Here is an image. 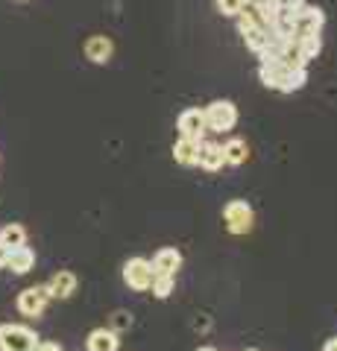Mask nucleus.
Masks as SVG:
<instances>
[{"mask_svg": "<svg viewBox=\"0 0 337 351\" xmlns=\"http://www.w3.org/2000/svg\"><path fill=\"white\" fill-rule=\"evenodd\" d=\"M202 114H205V129L217 132V135L232 132L237 123V106L232 100H214L202 108Z\"/></svg>", "mask_w": 337, "mask_h": 351, "instance_id": "obj_1", "label": "nucleus"}, {"mask_svg": "<svg viewBox=\"0 0 337 351\" xmlns=\"http://www.w3.org/2000/svg\"><path fill=\"white\" fill-rule=\"evenodd\" d=\"M38 348V337L30 325H0V351H36Z\"/></svg>", "mask_w": 337, "mask_h": 351, "instance_id": "obj_2", "label": "nucleus"}, {"mask_svg": "<svg viewBox=\"0 0 337 351\" xmlns=\"http://www.w3.org/2000/svg\"><path fill=\"white\" fill-rule=\"evenodd\" d=\"M223 223H226V232L229 234H246L253 232V223H255V214H253V205L246 199H229L223 208Z\"/></svg>", "mask_w": 337, "mask_h": 351, "instance_id": "obj_3", "label": "nucleus"}, {"mask_svg": "<svg viewBox=\"0 0 337 351\" xmlns=\"http://www.w3.org/2000/svg\"><path fill=\"white\" fill-rule=\"evenodd\" d=\"M153 263H150L147 258H129L124 263V284L129 290L135 293H147L150 284H153Z\"/></svg>", "mask_w": 337, "mask_h": 351, "instance_id": "obj_4", "label": "nucleus"}, {"mask_svg": "<svg viewBox=\"0 0 337 351\" xmlns=\"http://www.w3.org/2000/svg\"><path fill=\"white\" fill-rule=\"evenodd\" d=\"M325 27V12L320 6H311V3H299L297 12H293V38L299 36H311V32H323Z\"/></svg>", "mask_w": 337, "mask_h": 351, "instance_id": "obj_5", "label": "nucleus"}, {"mask_svg": "<svg viewBox=\"0 0 337 351\" xmlns=\"http://www.w3.org/2000/svg\"><path fill=\"white\" fill-rule=\"evenodd\" d=\"M50 302V293L45 284H38V287H27L24 293H18V311L30 316V319H36V316L45 313V307Z\"/></svg>", "mask_w": 337, "mask_h": 351, "instance_id": "obj_6", "label": "nucleus"}, {"mask_svg": "<svg viewBox=\"0 0 337 351\" xmlns=\"http://www.w3.org/2000/svg\"><path fill=\"white\" fill-rule=\"evenodd\" d=\"M176 129H179V138H191V141H202L205 129V114L202 108H185L176 120Z\"/></svg>", "mask_w": 337, "mask_h": 351, "instance_id": "obj_7", "label": "nucleus"}, {"mask_svg": "<svg viewBox=\"0 0 337 351\" xmlns=\"http://www.w3.org/2000/svg\"><path fill=\"white\" fill-rule=\"evenodd\" d=\"M197 167H202L205 173H220L226 167L223 144H217V141H200V161H197Z\"/></svg>", "mask_w": 337, "mask_h": 351, "instance_id": "obj_8", "label": "nucleus"}, {"mask_svg": "<svg viewBox=\"0 0 337 351\" xmlns=\"http://www.w3.org/2000/svg\"><path fill=\"white\" fill-rule=\"evenodd\" d=\"M153 263V272L156 276H176L179 267H182V252L173 249V246H165L156 252V258L150 261Z\"/></svg>", "mask_w": 337, "mask_h": 351, "instance_id": "obj_9", "label": "nucleus"}, {"mask_svg": "<svg viewBox=\"0 0 337 351\" xmlns=\"http://www.w3.org/2000/svg\"><path fill=\"white\" fill-rule=\"evenodd\" d=\"M45 287L50 293V299H71V295L77 293V276H73L71 269H59Z\"/></svg>", "mask_w": 337, "mask_h": 351, "instance_id": "obj_10", "label": "nucleus"}, {"mask_svg": "<svg viewBox=\"0 0 337 351\" xmlns=\"http://www.w3.org/2000/svg\"><path fill=\"white\" fill-rule=\"evenodd\" d=\"M85 59L94 62V64H106L108 59H112V53H115V44L108 36H91L89 41H85Z\"/></svg>", "mask_w": 337, "mask_h": 351, "instance_id": "obj_11", "label": "nucleus"}, {"mask_svg": "<svg viewBox=\"0 0 337 351\" xmlns=\"http://www.w3.org/2000/svg\"><path fill=\"white\" fill-rule=\"evenodd\" d=\"M293 53H297V59L302 64H308L314 62L323 53V38H320V32H311V36H299V38H293Z\"/></svg>", "mask_w": 337, "mask_h": 351, "instance_id": "obj_12", "label": "nucleus"}, {"mask_svg": "<svg viewBox=\"0 0 337 351\" xmlns=\"http://www.w3.org/2000/svg\"><path fill=\"white\" fill-rule=\"evenodd\" d=\"M6 267L15 272V276H27V272L36 267V252H32L27 243L24 246H15V249H9V255H6Z\"/></svg>", "mask_w": 337, "mask_h": 351, "instance_id": "obj_13", "label": "nucleus"}, {"mask_svg": "<svg viewBox=\"0 0 337 351\" xmlns=\"http://www.w3.org/2000/svg\"><path fill=\"white\" fill-rule=\"evenodd\" d=\"M89 351H117L121 348V334H115L112 328H94L85 339Z\"/></svg>", "mask_w": 337, "mask_h": 351, "instance_id": "obj_14", "label": "nucleus"}, {"mask_svg": "<svg viewBox=\"0 0 337 351\" xmlns=\"http://www.w3.org/2000/svg\"><path fill=\"white\" fill-rule=\"evenodd\" d=\"M308 82V71H305V64H288L285 68V76H281V82L276 91L281 94H293V91H299V88H305Z\"/></svg>", "mask_w": 337, "mask_h": 351, "instance_id": "obj_15", "label": "nucleus"}, {"mask_svg": "<svg viewBox=\"0 0 337 351\" xmlns=\"http://www.w3.org/2000/svg\"><path fill=\"white\" fill-rule=\"evenodd\" d=\"M173 158L182 167H197L200 161V141H191V138H179L176 144H173Z\"/></svg>", "mask_w": 337, "mask_h": 351, "instance_id": "obj_16", "label": "nucleus"}, {"mask_svg": "<svg viewBox=\"0 0 337 351\" xmlns=\"http://www.w3.org/2000/svg\"><path fill=\"white\" fill-rule=\"evenodd\" d=\"M285 68H288V62H281V59H261V68H258L261 82L267 88H279L281 76H285Z\"/></svg>", "mask_w": 337, "mask_h": 351, "instance_id": "obj_17", "label": "nucleus"}, {"mask_svg": "<svg viewBox=\"0 0 337 351\" xmlns=\"http://www.w3.org/2000/svg\"><path fill=\"white\" fill-rule=\"evenodd\" d=\"M223 156H226V164H229V167H241V164H246V158H249L246 141L244 138H229L223 144Z\"/></svg>", "mask_w": 337, "mask_h": 351, "instance_id": "obj_18", "label": "nucleus"}, {"mask_svg": "<svg viewBox=\"0 0 337 351\" xmlns=\"http://www.w3.org/2000/svg\"><path fill=\"white\" fill-rule=\"evenodd\" d=\"M0 243L6 249H15V246H24L27 243V228L21 223H9L0 228Z\"/></svg>", "mask_w": 337, "mask_h": 351, "instance_id": "obj_19", "label": "nucleus"}, {"mask_svg": "<svg viewBox=\"0 0 337 351\" xmlns=\"http://www.w3.org/2000/svg\"><path fill=\"white\" fill-rule=\"evenodd\" d=\"M244 41H246V47L255 53V56H261L267 47H270V29L267 27H253L249 32H244Z\"/></svg>", "mask_w": 337, "mask_h": 351, "instance_id": "obj_20", "label": "nucleus"}, {"mask_svg": "<svg viewBox=\"0 0 337 351\" xmlns=\"http://www.w3.org/2000/svg\"><path fill=\"white\" fill-rule=\"evenodd\" d=\"M156 299H170V293L176 290V276H153V284H150Z\"/></svg>", "mask_w": 337, "mask_h": 351, "instance_id": "obj_21", "label": "nucleus"}, {"mask_svg": "<svg viewBox=\"0 0 337 351\" xmlns=\"http://www.w3.org/2000/svg\"><path fill=\"white\" fill-rule=\"evenodd\" d=\"M214 6H217V12H220L223 18H235L246 3L244 0H214Z\"/></svg>", "mask_w": 337, "mask_h": 351, "instance_id": "obj_22", "label": "nucleus"}, {"mask_svg": "<svg viewBox=\"0 0 337 351\" xmlns=\"http://www.w3.org/2000/svg\"><path fill=\"white\" fill-rule=\"evenodd\" d=\"M129 328H132V313L129 311H115L112 313V331L124 334V331H129Z\"/></svg>", "mask_w": 337, "mask_h": 351, "instance_id": "obj_23", "label": "nucleus"}, {"mask_svg": "<svg viewBox=\"0 0 337 351\" xmlns=\"http://www.w3.org/2000/svg\"><path fill=\"white\" fill-rule=\"evenodd\" d=\"M36 351H62V346H56V343H38Z\"/></svg>", "mask_w": 337, "mask_h": 351, "instance_id": "obj_24", "label": "nucleus"}, {"mask_svg": "<svg viewBox=\"0 0 337 351\" xmlns=\"http://www.w3.org/2000/svg\"><path fill=\"white\" fill-rule=\"evenodd\" d=\"M323 351H337V337H332V339H325V346H323Z\"/></svg>", "mask_w": 337, "mask_h": 351, "instance_id": "obj_25", "label": "nucleus"}, {"mask_svg": "<svg viewBox=\"0 0 337 351\" xmlns=\"http://www.w3.org/2000/svg\"><path fill=\"white\" fill-rule=\"evenodd\" d=\"M6 255H9V249L0 243V267H6Z\"/></svg>", "mask_w": 337, "mask_h": 351, "instance_id": "obj_26", "label": "nucleus"}, {"mask_svg": "<svg viewBox=\"0 0 337 351\" xmlns=\"http://www.w3.org/2000/svg\"><path fill=\"white\" fill-rule=\"evenodd\" d=\"M281 3H293V6H299V3H302V0H281Z\"/></svg>", "mask_w": 337, "mask_h": 351, "instance_id": "obj_27", "label": "nucleus"}, {"mask_svg": "<svg viewBox=\"0 0 337 351\" xmlns=\"http://www.w3.org/2000/svg\"><path fill=\"white\" fill-rule=\"evenodd\" d=\"M197 351H217V348H211V346H202V348H197Z\"/></svg>", "mask_w": 337, "mask_h": 351, "instance_id": "obj_28", "label": "nucleus"}, {"mask_svg": "<svg viewBox=\"0 0 337 351\" xmlns=\"http://www.w3.org/2000/svg\"><path fill=\"white\" fill-rule=\"evenodd\" d=\"M244 3H255V0H244Z\"/></svg>", "mask_w": 337, "mask_h": 351, "instance_id": "obj_29", "label": "nucleus"}, {"mask_svg": "<svg viewBox=\"0 0 337 351\" xmlns=\"http://www.w3.org/2000/svg\"><path fill=\"white\" fill-rule=\"evenodd\" d=\"M246 351H255V348H246Z\"/></svg>", "mask_w": 337, "mask_h": 351, "instance_id": "obj_30", "label": "nucleus"}]
</instances>
